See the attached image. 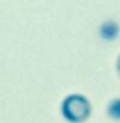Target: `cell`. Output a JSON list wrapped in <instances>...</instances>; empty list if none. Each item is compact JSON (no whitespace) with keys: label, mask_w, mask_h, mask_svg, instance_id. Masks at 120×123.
<instances>
[{"label":"cell","mask_w":120,"mask_h":123,"mask_svg":"<svg viewBox=\"0 0 120 123\" xmlns=\"http://www.w3.org/2000/svg\"><path fill=\"white\" fill-rule=\"evenodd\" d=\"M107 116L114 122H120V97H114L108 102Z\"/></svg>","instance_id":"obj_3"},{"label":"cell","mask_w":120,"mask_h":123,"mask_svg":"<svg viewBox=\"0 0 120 123\" xmlns=\"http://www.w3.org/2000/svg\"><path fill=\"white\" fill-rule=\"evenodd\" d=\"M97 35H99V38L102 41H107V43L116 41L120 37V25H119V21L114 20V18L103 20L99 25Z\"/></svg>","instance_id":"obj_2"},{"label":"cell","mask_w":120,"mask_h":123,"mask_svg":"<svg viewBox=\"0 0 120 123\" xmlns=\"http://www.w3.org/2000/svg\"><path fill=\"white\" fill-rule=\"evenodd\" d=\"M59 111L62 119L69 123H85L93 111L90 99L81 93H70L61 100Z\"/></svg>","instance_id":"obj_1"},{"label":"cell","mask_w":120,"mask_h":123,"mask_svg":"<svg viewBox=\"0 0 120 123\" xmlns=\"http://www.w3.org/2000/svg\"><path fill=\"white\" fill-rule=\"evenodd\" d=\"M116 70H117V73H119V76H120V53H119L117 59H116Z\"/></svg>","instance_id":"obj_4"}]
</instances>
